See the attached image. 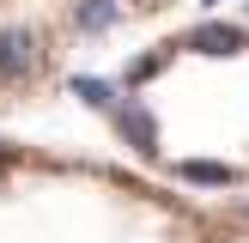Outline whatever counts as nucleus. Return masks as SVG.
Returning a JSON list of instances; mask_svg holds the SVG:
<instances>
[{"label":"nucleus","instance_id":"f257e3e1","mask_svg":"<svg viewBox=\"0 0 249 243\" xmlns=\"http://www.w3.org/2000/svg\"><path fill=\"white\" fill-rule=\"evenodd\" d=\"M49 49H43V31L31 24H0V85H31L43 73Z\"/></svg>","mask_w":249,"mask_h":243},{"label":"nucleus","instance_id":"f03ea898","mask_svg":"<svg viewBox=\"0 0 249 243\" xmlns=\"http://www.w3.org/2000/svg\"><path fill=\"white\" fill-rule=\"evenodd\" d=\"M109 116H116L122 140H128L134 152H146V158L158 152V122H152V109H146V104H116V109H109Z\"/></svg>","mask_w":249,"mask_h":243},{"label":"nucleus","instance_id":"7ed1b4c3","mask_svg":"<svg viewBox=\"0 0 249 243\" xmlns=\"http://www.w3.org/2000/svg\"><path fill=\"white\" fill-rule=\"evenodd\" d=\"M116 18H122V0H73L67 6V24L85 31V36H104Z\"/></svg>","mask_w":249,"mask_h":243},{"label":"nucleus","instance_id":"20e7f679","mask_svg":"<svg viewBox=\"0 0 249 243\" xmlns=\"http://www.w3.org/2000/svg\"><path fill=\"white\" fill-rule=\"evenodd\" d=\"M189 49H201V55H237V49H243V31H237V24H195V31H189Z\"/></svg>","mask_w":249,"mask_h":243},{"label":"nucleus","instance_id":"39448f33","mask_svg":"<svg viewBox=\"0 0 249 243\" xmlns=\"http://www.w3.org/2000/svg\"><path fill=\"white\" fill-rule=\"evenodd\" d=\"M182 176H189V182H213V189H225V182H237V170H231V164H201V158H189V164H182Z\"/></svg>","mask_w":249,"mask_h":243},{"label":"nucleus","instance_id":"423d86ee","mask_svg":"<svg viewBox=\"0 0 249 243\" xmlns=\"http://www.w3.org/2000/svg\"><path fill=\"white\" fill-rule=\"evenodd\" d=\"M73 91H79L91 109H116V85H104V79H73Z\"/></svg>","mask_w":249,"mask_h":243},{"label":"nucleus","instance_id":"0eeeda50","mask_svg":"<svg viewBox=\"0 0 249 243\" xmlns=\"http://www.w3.org/2000/svg\"><path fill=\"white\" fill-rule=\"evenodd\" d=\"M158 67H164V55H146V61H134V67H128V85H140V79H152Z\"/></svg>","mask_w":249,"mask_h":243},{"label":"nucleus","instance_id":"6e6552de","mask_svg":"<svg viewBox=\"0 0 249 243\" xmlns=\"http://www.w3.org/2000/svg\"><path fill=\"white\" fill-rule=\"evenodd\" d=\"M134 6H170V0H134Z\"/></svg>","mask_w":249,"mask_h":243},{"label":"nucleus","instance_id":"1a4fd4ad","mask_svg":"<svg viewBox=\"0 0 249 243\" xmlns=\"http://www.w3.org/2000/svg\"><path fill=\"white\" fill-rule=\"evenodd\" d=\"M0 164H12V146H0Z\"/></svg>","mask_w":249,"mask_h":243}]
</instances>
